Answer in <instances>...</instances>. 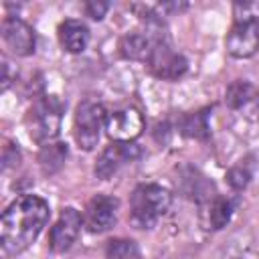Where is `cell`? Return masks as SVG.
Returning a JSON list of instances; mask_svg holds the SVG:
<instances>
[{
  "instance_id": "cell-1",
  "label": "cell",
  "mask_w": 259,
  "mask_h": 259,
  "mask_svg": "<svg viewBox=\"0 0 259 259\" xmlns=\"http://www.w3.org/2000/svg\"><path fill=\"white\" fill-rule=\"evenodd\" d=\"M51 217L49 202L36 194L18 196L2 214V249L10 255L22 253L42 233Z\"/></svg>"
},
{
  "instance_id": "cell-2",
  "label": "cell",
  "mask_w": 259,
  "mask_h": 259,
  "mask_svg": "<svg viewBox=\"0 0 259 259\" xmlns=\"http://www.w3.org/2000/svg\"><path fill=\"white\" fill-rule=\"evenodd\" d=\"M172 204V194L168 188L156 182H146L134 188L130 198V217L138 229L154 227Z\"/></svg>"
},
{
  "instance_id": "cell-3",
  "label": "cell",
  "mask_w": 259,
  "mask_h": 259,
  "mask_svg": "<svg viewBox=\"0 0 259 259\" xmlns=\"http://www.w3.org/2000/svg\"><path fill=\"white\" fill-rule=\"evenodd\" d=\"M26 130L36 144L55 142L63 123V103L55 95L38 97L26 111Z\"/></svg>"
},
{
  "instance_id": "cell-4",
  "label": "cell",
  "mask_w": 259,
  "mask_h": 259,
  "mask_svg": "<svg viewBox=\"0 0 259 259\" xmlns=\"http://www.w3.org/2000/svg\"><path fill=\"white\" fill-rule=\"evenodd\" d=\"M243 8V14H235V22L231 30L227 32L225 47L227 53L235 59H247L253 57L259 49V18L251 4H237Z\"/></svg>"
},
{
  "instance_id": "cell-5",
  "label": "cell",
  "mask_w": 259,
  "mask_h": 259,
  "mask_svg": "<svg viewBox=\"0 0 259 259\" xmlns=\"http://www.w3.org/2000/svg\"><path fill=\"white\" fill-rule=\"evenodd\" d=\"M105 109L99 101L95 99H85L77 105L75 109V123H73V134L75 142L83 150H93L99 142L101 130L105 127Z\"/></svg>"
},
{
  "instance_id": "cell-6",
  "label": "cell",
  "mask_w": 259,
  "mask_h": 259,
  "mask_svg": "<svg viewBox=\"0 0 259 259\" xmlns=\"http://www.w3.org/2000/svg\"><path fill=\"white\" fill-rule=\"evenodd\" d=\"M105 132L113 142L132 144L144 132V115L134 105H123L107 113Z\"/></svg>"
},
{
  "instance_id": "cell-7",
  "label": "cell",
  "mask_w": 259,
  "mask_h": 259,
  "mask_svg": "<svg viewBox=\"0 0 259 259\" xmlns=\"http://www.w3.org/2000/svg\"><path fill=\"white\" fill-rule=\"evenodd\" d=\"M119 200L109 194H95L85 208L83 223L91 233H105L117 221Z\"/></svg>"
},
{
  "instance_id": "cell-8",
  "label": "cell",
  "mask_w": 259,
  "mask_h": 259,
  "mask_svg": "<svg viewBox=\"0 0 259 259\" xmlns=\"http://www.w3.org/2000/svg\"><path fill=\"white\" fill-rule=\"evenodd\" d=\"M2 40L16 57H30L34 53V30L18 16H6L2 20Z\"/></svg>"
},
{
  "instance_id": "cell-9",
  "label": "cell",
  "mask_w": 259,
  "mask_h": 259,
  "mask_svg": "<svg viewBox=\"0 0 259 259\" xmlns=\"http://www.w3.org/2000/svg\"><path fill=\"white\" fill-rule=\"evenodd\" d=\"M176 184H178L180 192L186 198H190V200H194V202H198L202 206L217 196V190H214L212 180L206 178L200 170H196L192 166H180Z\"/></svg>"
},
{
  "instance_id": "cell-10",
  "label": "cell",
  "mask_w": 259,
  "mask_h": 259,
  "mask_svg": "<svg viewBox=\"0 0 259 259\" xmlns=\"http://www.w3.org/2000/svg\"><path fill=\"white\" fill-rule=\"evenodd\" d=\"M81 225H83V217H81V212L77 208H73V206L63 208L59 219H57V223L51 229V239H49L51 249L55 253L67 251L75 243V239L79 237Z\"/></svg>"
},
{
  "instance_id": "cell-11",
  "label": "cell",
  "mask_w": 259,
  "mask_h": 259,
  "mask_svg": "<svg viewBox=\"0 0 259 259\" xmlns=\"http://www.w3.org/2000/svg\"><path fill=\"white\" fill-rule=\"evenodd\" d=\"M148 67L152 69V73L160 79H166V81H176L178 77H182L188 69V61L170 49L168 40L160 42L152 55V59L148 61Z\"/></svg>"
},
{
  "instance_id": "cell-12",
  "label": "cell",
  "mask_w": 259,
  "mask_h": 259,
  "mask_svg": "<svg viewBox=\"0 0 259 259\" xmlns=\"http://www.w3.org/2000/svg\"><path fill=\"white\" fill-rule=\"evenodd\" d=\"M140 156V150L136 144H119V142H113L111 146H107L97 162H95V176L101 178V180H109L123 164L136 160Z\"/></svg>"
},
{
  "instance_id": "cell-13",
  "label": "cell",
  "mask_w": 259,
  "mask_h": 259,
  "mask_svg": "<svg viewBox=\"0 0 259 259\" xmlns=\"http://www.w3.org/2000/svg\"><path fill=\"white\" fill-rule=\"evenodd\" d=\"M59 42L67 53H83L89 45V28L81 20H65L59 26Z\"/></svg>"
},
{
  "instance_id": "cell-14",
  "label": "cell",
  "mask_w": 259,
  "mask_h": 259,
  "mask_svg": "<svg viewBox=\"0 0 259 259\" xmlns=\"http://www.w3.org/2000/svg\"><path fill=\"white\" fill-rule=\"evenodd\" d=\"M214 259H259V249L249 233H237L219 249Z\"/></svg>"
},
{
  "instance_id": "cell-15",
  "label": "cell",
  "mask_w": 259,
  "mask_h": 259,
  "mask_svg": "<svg viewBox=\"0 0 259 259\" xmlns=\"http://www.w3.org/2000/svg\"><path fill=\"white\" fill-rule=\"evenodd\" d=\"M233 210H235L233 200L227 198V196L217 194L210 202L204 204V221H206V227L212 229V231L223 229V227L231 221Z\"/></svg>"
},
{
  "instance_id": "cell-16",
  "label": "cell",
  "mask_w": 259,
  "mask_h": 259,
  "mask_svg": "<svg viewBox=\"0 0 259 259\" xmlns=\"http://www.w3.org/2000/svg\"><path fill=\"white\" fill-rule=\"evenodd\" d=\"M65 160H67V146L61 142L42 144L38 150V166H40L42 174H47V176L59 172L63 168Z\"/></svg>"
},
{
  "instance_id": "cell-17",
  "label": "cell",
  "mask_w": 259,
  "mask_h": 259,
  "mask_svg": "<svg viewBox=\"0 0 259 259\" xmlns=\"http://www.w3.org/2000/svg\"><path fill=\"white\" fill-rule=\"evenodd\" d=\"M178 127L184 136L188 138H196V140H204L210 132L208 127V113L206 109H200V111H192V113H186L178 119Z\"/></svg>"
},
{
  "instance_id": "cell-18",
  "label": "cell",
  "mask_w": 259,
  "mask_h": 259,
  "mask_svg": "<svg viewBox=\"0 0 259 259\" xmlns=\"http://www.w3.org/2000/svg\"><path fill=\"white\" fill-rule=\"evenodd\" d=\"M105 259H142L140 247L134 239H111L105 247Z\"/></svg>"
},
{
  "instance_id": "cell-19",
  "label": "cell",
  "mask_w": 259,
  "mask_h": 259,
  "mask_svg": "<svg viewBox=\"0 0 259 259\" xmlns=\"http://www.w3.org/2000/svg\"><path fill=\"white\" fill-rule=\"evenodd\" d=\"M251 99H253V85L251 83L237 79L227 87V101L231 107H241V105L249 103Z\"/></svg>"
},
{
  "instance_id": "cell-20",
  "label": "cell",
  "mask_w": 259,
  "mask_h": 259,
  "mask_svg": "<svg viewBox=\"0 0 259 259\" xmlns=\"http://www.w3.org/2000/svg\"><path fill=\"white\" fill-rule=\"evenodd\" d=\"M251 180V170L247 164H235L227 172V182L231 184L233 190H243Z\"/></svg>"
},
{
  "instance_id": "cell-21",
  "label": "cell",
  "mask_w": 259,
  "mask_h": 259,
  "mask_svg": "<svg viewBox=\"0 0 259 259\" xmlns=\"http://www.w3.org/2000/svg\"><path fill=\"white\" fill-rule=\"evenodd\" d=\"M107 10H109V4H107V2H87V4H85V12H87V16H91L93 20H101Z\"/></svg>"
},
{
  "instance_id": "cell-22",
  "label": "cell",
  "mask_w": 259,
  "mask_h": 259,
  "mask_svg": "<svg viewBox=\"0 0 259 259\" xmlns=\"http://www.w3.org/2000/svg\"><path fill=\"white\" fill-rule=\"evenodd\" d=\"M257 103H259V101H257Z\"/></svg>"
}]
</instances>
